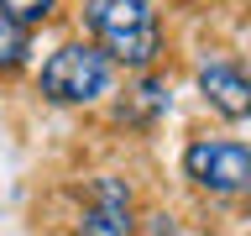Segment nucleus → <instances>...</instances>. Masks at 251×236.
Listing matches in <instances>:
<instances>
[{"label": "nucleus", "instance_id": "nucleus-1", "mask_svg": "<svg viewBox=\"0 0 251 236\" xmlns=\"http://www.w3.org/2000/svg\"><path fill=\"white\" fill-rule=\"evenodd\" d=\"M84 27L89 42L126 68H152V58L162 53L157 0H84Z\"/></svg>", "mask_w": 251, "mask_h": 236}, {"label": "nucleus", "instance_id": "nucleus-2", "mask_svg": "<svg viewBox=\"0 0 251 236\" xmlns=\"http://www.w3.org/2000/svg\"><path fill=\"white\" fill-rule=\"evenodd\" d=\"M110 84H115V63L94 42H63L37 74V89L52 105H94L110 94Z\"/></svg>", "mask_w": 251, "mask_h": 236}, {"label": "nucleus", "instance_id": "nucleus-3", "mask_svg": "<svg viewBox=\"0 0 251 236\" xmlns=\"http://www.w3.org/2000/svg\"><path fill=\"white\" fill-rule=\"evenodd\" d=\"M183 173L209 194H241L251 184V152L241 137H194L183 147Z\"/></svg>", "mask_w": 251, "mask_h": 236}, {"label": "nucleus", "instance_id": "nucleus-4", "mask_svg": "<svg viewBox=\"0 0 251 236\" xmlns=\"http://www.w3.org/2000/svg\"><path fill=\"white\" fill-rule=\"evenodd\" d=\"M136 231V210H131V184L126 178H94L89 189V205L78 215V231L74 236H131Z\"/></svg>", "mask_w": 251, "mask_h": 236}, {"label": "nucleus", "instance_id": "nucleus-5", "mask_svg": "<svg viewBox=\"0 0 251 236\" xmlns=\"http://www.w3.org/2000/svg\"><path fill=\"white\" fill-rule=\"evenodd\" d=\"M199 89L225 121H246L251 116V84H246V74H241V63H230V58L204 63L199 68Z\"/></svg>", "mask_w": 251, "mask_h": 236}, {"label": "nucleus", "instance_id": "nucleus-6", "mask_svg": "<svg viewBox=\"0 0 251 236\" xmlns=\"http://www.w3.org/2000/svg\"><path fill=\"white\" fill-rule=\"evenodd\" d=\"M31 58V31L16 27L11 16H0V74H16Z\"/></svg>", "mask_w": 251, "mask_h": 236}, {"label": "nucleus", "instance_id": "nucleus-7", "mask_svg": "<svg viewBox=\"0 0 251 236\" xmlns=\"http://www.w3.org/2000/svg\"><path fill=\"white\" fill-rule=\"evenodd\" d=\"M52 5H58V0H0V16H11L16 27H42L47 16H52Z\"/></svg>", "mask_w": 251, "mask_h": 236}]
</instances>
